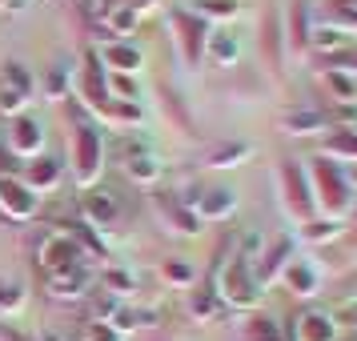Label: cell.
I'll return each instance as SVG.
<instances>
[{
    "label": "cell",
    "mask_w": 357,
    "mask_h": 341,
    "mask_svg": "<svg viewBox=\"0 0 357 341\" xmlns=\"http://www.w3.org/2000/svg\"><path fill=\"white\" fill-rule=\"evenodd\" d=\"M297 341H333V321L325 313H301L297 321Z\"/></svg>",
    "instance_id": "1"
},
{
    "label": "cell",
    "mask_w": 357,
    "mask_h": 341,
    "mask_svg": "<svg viewBox=\"0 0 357 341\" xmlns=\"http://www.w3.org/2000/svg\"><path fill=\"white\" fill-rule=\"evenodd\" d=\"M325 84H329V97L337 100V105L357 109V81H354V77H345V73H329Z\"/></svg>",
    "instance_id": "2"
},
{
    "label": "cell",
    "mask_w": 357,
    "mask_h": 341,
    "mask_svg": "<svg viewBox=\"0 0 357 341\" xmlns=\"http://www.w3.org/2000/svg\"><path fill=\"white\" fill-rule=\"evenodd\" d=\"M233 205H237V197L229 193V189H213V193H205V201H201V217L221 221V217L233 213Z\"/></svg>",
    "instance_id": "3"
},
{
    "label": "cell",
    "mask_w": 357,
    "mask_h": 341,
    "mask_svg": "<svg viewBox=\"0 0 357 341\" xmlns=\"http://www.w3.org/2000/svg\"><path fill=\"white\" fill-rule=\"evenodd\" d=\"M52 293H65V297H81L84 289H89V281H84V273H77V269H61V273L52 277V285H49Z\"/></svg>",
    "instance_id": "4"
},
{
    "label": "cell",
    "mask_w": 357,
    "mask_h": 341,
    "mask_svg": "<svg viewBox=\"0 0 357 341\" xmlns=\"http://www.w3.org/2000/svg\"><path fill=\"white\" fill-rule=\"evenodd\" d=\"M289 289L301 293V297H313L321 285H317V273L309 265H289Z\"/></svg>",
    "instance_id": "5"
},
{
    "label": "cell",
    "mask_w": 357,
    "mask_h": 341,
    "mask_svg": "<svg viewBox=\"0 0 357 341\" xmlns=\"http://www.w3.org/2000/svg\"><path fill=\"white\" fill-rule=\"evenodd\" d=\"M209 52H213L217 65H233V61H237V40H233L229 33H217L209 40Z\"/></svg>",
    "instance_id": "6"
},
{
    "label": "cell",
    "mask_w": 357,
    "mask_h": 341,
    "mask_svg": "<svg viewBox=\"0 0 357 341\" xmlns=\"http://www.w3.org/2000/svg\"><path fill=\"white\" fill-rule=\"evenodd\" d=\"M84 213H89V217H93V221H113L116 217V205H113V197H89V201H84Z\"/></svg>",
    "instance_id": "7"
},
{
    "label": "cell",
    "mask_w": 357,
    "mask_h": 341,
    "mask_svg": "<svg viewBox=\"0 0 357 341\" xmlns=\"http://www.w3.org/2000/svg\"><path fill=\"white\" fill-rule=\"evenodd\" d=\"M285 129L289 132H325V121L317 113H293L285 121Z\"/></svg>",
    "instance_id": "8"
},
{
    "label": "cell",
    "mask_w": 357,
    "mask_h": 341,
    "mask_svg": "<svg viewBox=\"0 0 357 341\" xmlns=\"http://www.w3.org/2000/svg\"><path fill=\"white\" fill-rule=\"evenodd\" d=\"M345 45V36L337 29H329V24H313V49H341Z\"/></svg>",
    "instance_id": "9"
},
{
    "label": "cell",
    "mask_w": 357,
    "mask_h": 341,
    "mask_svg": "<svg viewBox=\"0 0 357 341\" xmlns=\"http://www.w3.org/2000/svg\"><path fill=\"white\" fill-rule=\"evenodd\" d=\"M109 61H113L116 68H137L141 65V52L129 49V45H113V49H109Z\"/></svg>",
    "instance_id": "10"
},
{
    "label": "cell",
    "mask_w": 357,
    "mask_h": 341,
    "mask_svg": "<svg viewBox=\"0 0 357 341\" xmlns=\"http://www.w3.org/2000/svg\"><path fill=\"white\" fill-rule=\"evenodd\" d=\"M305 237H309V241H333V237H337V225H333V217H329V225L305 221Z\"/></svg>",
    "instance_id": "11"
},
{
    "label": "cell",
    "mask_w": 357,
    "mask_h": 341,
    "mask_svg": "<svg viewBox=\"0 0 357 341\" xmlns=\"http://www.w3.org/2000/svg\"><path fill=\"white\" fill-rule=\"evenodd\" d=\"M329 149H341V157H357V132L354 129L337 132V141H329Z\"/></svg>",
    "instance_id": "12"
},
{
    "label": "cell",
    "mask_w": 357,
    "mask_h": 341,
    "mask_svg": "<svg viewBox=\"0 0 357 341\" xmlns=\"http://www.w3.org/2000/svg\"><path fill=\"white\" fill-rule=\"evenodd\" d=\"M109 24H113L116 33H132V29H137V13H132V8H129V13H116Z\"/></svg>",
    "instance_id": "13"
},
{
    "label": "cell",
    "mask_w": 357,
    "mask_h": 341,
    "mask_svg": "<svg viewBox=\"0 0 357 341\" xmlns=\"http://www.w3.org/2000/svg\"><path fill=\"white\" fill-rule=\"evenodd\" d=\"M109 285H113L116 293H121V289H132V281H129V273H121V269H113V273H109Z\"/></svg>",
    "instance_id": "14"
},
{
    "label": "cell",
    "mask_w": 357,
    "mask_h": 341,
    "mask_svg": "<svg viewBox=\"0 0 357 341\" xmlns=\"http://www.w3.org/2000/svg\"><path fill=\"white\" fill-rule=\"evenodd\" d=\"M116 93H125V97H137V89H132V81H125V77H116Z\"/></svg>",
    "instance_id": "15"
},
{
    "label": "cell",
    "mask_w": 357,
    "mask_h": 341,
    "mask_svg": "<svg viewBox=\"0 0 357 341\" xmlns=\"http://www.w3.org/2000/svg\"><path fill=\"white\" fill-rule=\"evenodd\" d=\"M345 321H349V325L357 329V301H354V305H345Z\"/></svg>",
    "instance_id": "16"
},
{
    "label": "cell",
    "mask_w": 357,
    "mask_h": 341,
    "mask_svg": "<svg viewBox=\"0 0 357 341\" xmlns=\"http://www.w3.org/2000/svg\"><path fill=\"white\" fill-rule=\"evenodd\" d=\"M20 4H29V0H13V8H20Z\"/></svg>",
    "instance_id": "17"
},
{
    "label": "cell",
    "mask_w": 357,
    "mask_h": 341,
    "mask_svg": "<svg viewBox=\"0 0 357 341\" xmlns=\"http://www.w3.org/2000/svg\"><path fill=\"white\" fill-rule=\"evenodd\" d=\"M349 209H354V221H357V201H354V205H349Z\"/></svg>",
    "instance_id": "18"
},
{
    "label": "cell",
    "mask_w": 357,
    "mask_h": 341,
    "mask_svg": "<svg viewBox=\"0 0 357 341\" xmlns=\"http://www.w3.org/2000/svg\"><path fill=\"white\" fill-rule=\"evenodd\" d=\"M354 185H357V169H354Z\"/></svg>",
    "instance_id": "19"
}]
</instances>
